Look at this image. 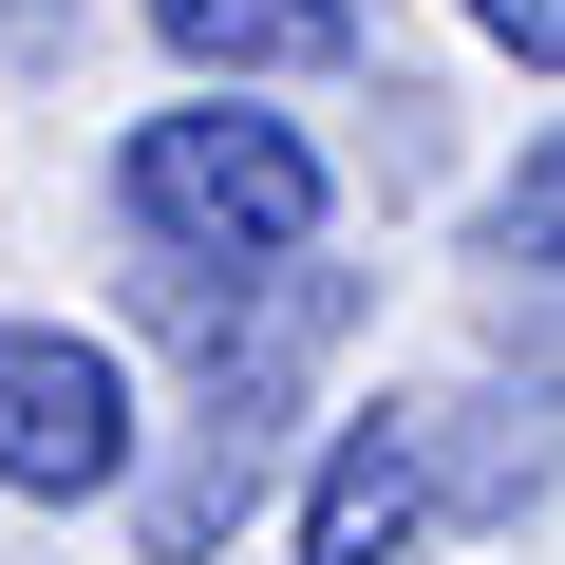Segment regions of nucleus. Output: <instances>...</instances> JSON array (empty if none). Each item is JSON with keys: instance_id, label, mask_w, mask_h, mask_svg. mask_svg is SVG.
Wrapping results in <instances>:
<instances>
[{"instance_id": "nucleus-2", "label": "nucleus", "mask_w": 565, "mask_h": 565, "mask_svg": "<svg viewBox=\"0 0 565 565\" xmlns=\"http://www.w3.org/2000/svg\"><path fill=\"white\" fill-rule=\"evenodd\" d=\"M132 321L189 340V377H207L226 415H302L321 359L359 340V264H321V245H245V264H226V245H151Z\"/></svg>"}, {"instance_id": "nucleus-6", "label": "nucleus", "mask_w": 565, "mask_h": 565, "mask_svg": "<svg viewBox=\"0 0 565 565\" xmlns=\"http://www.w3.org/2000/svg\"><path fill=\"white\" fill-rule=\"evenodd\" d=\"M434 452H452V527H509V509L565 471V377H471V396H434Z\"/></svg>"}, {"instance_id": "nucleus-7", "label": "nucleus", "mask_w": 565, "mask_h": 565, "mask_svg": "<svg viewBox=\"0 0 565 565\" xmlns=\"http://www.w3.org/2000/svg\"><path fill=\"white\" fill-rule=\"evenodd\" d=\"M151 39L189 76H340L359 57V0H151Z\"/></svg>"}, {"instance_id": "nucleus-4", "label": "nucleus", "mask_w": 565, "mask_h": 565, "mask_svg": "<svg viewBox=\"0 0 565 565\" xmlns=\"http://www.w3.org/2000/svg\"><path fill=\"white\" fill-rule=\"evenodd\" d=\"M415 527H452V452H434V396H377L302 471V565H415Z\"/></svg>"}, {"instance_id": "nucleus-10", "label": "nucleus", "mask_w": 565, "mask_h": 565, "mask_svg": "<svg viewBox=\"0 0 565 565\" xmlns=\"http://www.w3.org/2000/svg\"><path fill=\"white\" fill-rule=\"evenodd\" d=\"M39 39H57V0H0V57H39Z\"/></svg>"}, {"instance_id": "nucleus-9", "label": "nucleus", "mask_w": 565, "mask_h": 565, "mask_svg": "<svg viewBox=\"0 0 565 565\" xmlns=\"http://www.w3.org/2000/svg\"><path fill=\"white\" fill-rule=\"evenodd\" d=\"M452 20H471V39H509L527 76H565V0H452Z\"/></svg>"}, {"instance_id": "nucleus-8", "label": "nucleus", "mask_w": 565, "mask_h": 565, "mask_svg": "<svg viewBox=\"0 0 565 565\" xmlns=\"http://www.w3.org/2000/svg\"><path fill=\"white\" fill-rule=\"evenodd\" d=\"M471 264H490V282H546V302H565V132H527V170L471 207Z\"/></svg>"}, {"instance_id": "nucleus-1", "label": "nucleus", "mask_w": 565, "mask_h": 565, "mask_svg": "<svg viewBox=\"0 0 565 565\" xmlns=\"http://www.w3.org/2000/svg\"><path fill=\"white\" fill-rule=\"evenodd\" d=\"M114 207H132V245H321V132L302 114H264V76H207L189 114H132V151H114Z\"/></svg>"}, {"instance_id": "nucleus-3", "label": "nucleus", "mask_w": 565, "mask_h": 565, "mask_svg": "<svg viewBox=\"0 0 565 565\" xmlns=\"http://www.w3.org/2000/svg\"><path fill=\"white\" fill-rule=\"evenodd\" d=\"M132 471H151L132 359L76 340V321H0V490L20 509H114Z\"/></svg>"}, {"instance_id": "nucleus-5", "label": "nucleus", "mask_w": 565, "mask_h": 565, "mask_svg": "<svg viewBox=\"0 0 565 565\" xmlns=\"http://www.w3.org/2000/svg\"><path fill=\"white\" fill-rule=\"evenodd\" d=\"M282 434H302V415H226V396H189V452L132 471V565H207V546L282 490Z\"/></svg>"}]
</instances>
